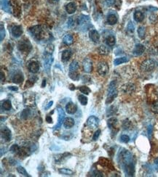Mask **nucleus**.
Returning a JSON list of instances; mask_svg holds the SVG:
<instances>
[{
	"label": "nucleus",
	"mask_w": 158,
	"mask_h": 177,
	"mask_svg": "<svg viewBox=\"0 0 158 177\" xmlns=\"http://www.w3.org/2000/svg\"><path fill=\"white\" fill-rule=\"evenodd\" d=\"M118 162L125 176H133L135 174V161L131 153L122 149L118 154Z\"/></svg>",
	"instance_id": "nucleus-1"
},
{
	"label": "nucleus",
	"mask_w": 158,
	"mask_h": 177,
	"mask_svg": "<svg viewBox=\"0 0 158 177\" xmlns=\"http://www.w3.org/2000/svg\"><path fill=\"white\" fill-rule=\"evenodd\" d=\"M118 94V89H117V82L116 81H111L109 84V88H108L107 97H106V104H110L112 103L114 99L117 97Z\"/></svg>",
	"instance_id": "nucleus-2"
},
{
	"label": "nucleus",
	"mask_w": 158,
	"mask_h": 177,
	"mask_svg": "<svg viewBox=\"0 0 158 177\" xmlns=\"http://www.w3.org/2000/svg\"><path fill=\"white\" fill-rule=\"evenodd\" d=\"M31 34L32 36H34V39H37V40H41L45 36V33H44V29L41 26H34L29 29Z\"/></svg>",
	"instance_id": "nucleus-3"
},
{
	"label": "nucleus",
	"mask_w": 158,
	"mask_h": 177,
	"mask_svg": "<svg viewBox=\"0 0 158 177\" xmlns=\"http://www.w3.org/2000/svg\"><path fill=\"white\" fill-rule=\"evenodd\" d=\"M18 49L23 53L29 54L32 49V46L29 39H23L18 42Z\"/></svg>",
	"instance_id": "nucleus-4"
},
{
	"label": "nucleus",
	"mask_w": 158,
	"mask_h": 177,
	"mask_svg": "<svg viewBox=\"0 0 158 177\" xmlns=\"http://www.w3.org/2000/svg\"><path fill=\"white\" fill-rule=\"evenodd\" d=\"M52 62H53V57L52 54L45 52V53L44 54V68L47 73H50Z\"/></svg>",
	"instance_id": "nucleus-5"
},
{
	"label": "nucleus",
	"mask_w": 158,
	"mask_h": 177,
	"mask_svg": "<svg viewBox=\"0 0 158 177\" xmlns=\"http://www.w3.org/2000/svg\"><path fill=\"white\" fill-rule=\"evenodd\" d=\"M155 67V62L152 59H147L144 60L141 64V69L142 71L149 72L152 71Z\"/></svg>",
	"instance_id": "nucleus-6"
},
{
	"label": "nucleus",
	"mask_w": 158,
	"mask_h": 177,
	"mask_svg": "<svg viewBox=\"0 0 158 177\" xmlns=\"http://www.w3.org/2000/svg\"><path fill=\"white\" fill-rule=\"evenodd\" d=\"M57 111H58V124L55 126L54 127V129H58L61 127L62 126V124H64V121L65 120V112L63 110L62 107H57Z\"/></svg>",
	"instance_id": "nucleus-7"
},
{
	"label": "nucleus",
	"mask_w": 158,
	"mask_h": 177,
	"mask_svg": "<svg viewBox=\"0 0 158 177\" xmlns=\"http://www.w3.org/2000/svg\"><path fill=\"white\" fill-rule=\"evenodd\" d=\"M109 65H108L107 63L106 62H100L98 63V67H97V71H98V74L101 76H105L109 73Z\"/></svg>",
	"instance_id": "nucleus-8"
},
{
	"label": "nucleus",
	"mask_w": 158,
	"mask_h": 177,
	"mask_svg": "<svg viewBox=\"0 0 158 177\" xmlns=\"http://www.w3.org/2000/svg\"><path fill=\"white\" fill-rule=\"evenodd\" d=\"M99 124V119L97 117H96L95 115H91L88 118L86 122V125L88 126L89 128L94 129L98 126Z\"/></svg>",
	"instance_id": "nucleus-9"
},
{
	"label": "nucleus",
	"mask_w": 158,
	"mask_h": 177,
	"mask_svg": "<svg viewBox=\"0 0 158 177\" xmlns=\"http://www.w3.org/2000/svg\"><path fill=\"white\" fill-rule=\"evenodd\" d=\"M1 137L5 141H10L11 140V131L7 127H3L1 129Z\"/></svg>",
	"instance_id": "nucleus-10"
},
{
	"label": "nucleus",
	"mask_w": 158,
	"mask_h": 177,
	"mask_svg": "<svg viewBox=\"0 0 158 177\" xmlns=\"http://www.w3.org/2000/svg\"><path fill=\"white\" fill-rule=\"evenodd\" d=\"M82 65H83L84 71H85V73H91L92 69H93V63H92L90 59L88 58V57L84 59Z\"/></svg>",
	"instance_id": "nucleus-11"
},
{
	"label": "nucleus",
	"mask_w": 158,
	"mask_h": 177,
	"mask_svg": "<svg viewBox=\"0 0 158 177\" xmlns=\"http://www.w3.org/2000/svg\"><path fill=\"white\" fill-rule=\"evenodd\" d=\"M90 23V18L89 16H85V15H82L77 19V24L82 27V28H85V26Z\"/></svg>",
	"instance_id": "nucleus-12"
},
{
	"label": "nucleus",
	"mask_w": 158,
	"mask_h": 177,
	"mask_svg": "<svg viewBox=\"0 0 158 177\" xmlns=\"http://www.w3.org/2000/svg\"><path fill=\"white\" fill-rule=\"evenodd\" d=\"M121 89L125 94H132L135 91V86L133 84L127 83L124 84L123 86L121 87Z\"/></svg>",
	"instance_id": "nucleus-13"
},
{
	"label": "nucleus",
	"mask_w": 158,
	"mask_h": 177,
	"mask_svg": "<svg viewBox=\"0 0 158 177\" xmlns=\"http://www.w3.org/2000/svg\"><path fill=\"white\" fill-rule=\"evenodd\" d=\"M145 51V47L141 44H138L135 46L133 50V54L135 56H140Z\"/></svg>",
	"instance_id": "nucleus-14"
},
{
	"label": "nucleus",
	"mask_w": 158,
	"mask_h": 177,
	"mask_svg": "<svg viewBox=\"0 0 158 177\" xmlns=\"http://www.w3.org/2000/svg\"><path fill=\"white\" fill-rule=\"evenodd\" d=\"M28 69L32 73H37L39 70V63L36 61H31L28 64Z\"/></svg>",
	"instance_id": "nucleus-15"
},
{
	"label": "nucleus",
	"mask_w": 158,
	"mask_h": 177,
	"mask_svg": "<svg viewBox=\"0 0 158 177\" xmlns=\"http://www.w3.org/2000/svg\"><path fill=\"white\" fill-rule=\"evenodd\" d=\"M23 34V30L21 26H15L12 28V34L14 37L18 38L21 36Z\"/></svg>",
	"instance_id": "nucleus-16"
},
{
	"label": "nucleus",
	"mask_w": 158,
	"mask_h": 177,
	"mask_svg": "<svg viewBox=\"0 0 158 177\" xmlns=\"http://www.w3.org/2000/svg\"><path fill=\"white\" fill-rule=\"evenodd\" d=\"M89 36H90V39L93 41V42L97 43L99 41L100 39L99 33L96 31V30L94 29L90 30V32H89Z\"/></svg>",
	"instance_id": "nucleus-17"
},
{
	"label": "nucleus",
	"mask_w": 158,
	"mask_h": 177,
	"mask_svg": "<svg viewBox=\"0 0 158 177\" xmlns=\"http://www.w3.org/2000/svg\"><path fill=\"white\" fill-rule=\"evenodd\" d=\"M71 155H72V154L69 153H63V154L57 155L55 157V162H56V163H61L64 162V160L68 158V156Z\"/></svg>",
	"instance_id": "nucleus-18"
},
{
	"label": "nucleus",
	"mask_w": 158,
	"mask_h": 177,
	"mask_svg": "<svg viewBox=\"0 0 158 177\" xmlns=\"http://www.w3.org/2000/svg\"><path fill=\"white\" fill-rule=\"evenodd\" d=\"M66 10L68 14H74L77 10V5L75 2H69L66 5Z\"/></svg>",
	"instance_id": "nucleus-19"
},
{
	"label": "nucleus",
	"mask_w": 158,
	"mask_h": 177,
	"mask_svg": "<svg viewBox=\"0 0 158 177\" xmlns=\"http://www.w3.org/2000/svg\"><path fill=\"white\" fill-rule=\"evenodd\" d=\"M77 111V106L73 103H68L66 105V111L68 114H74Z\"/></svg>",
	"instance_id": "nucleus-20"
},
{
	"label": "nucleus",
	"mask_w": 158,
	"mask_h": 177,
	"mask_svg": "<svg viewBox=\"0 0 158 177\" xmlns=\"http://www.w3.org/2000/svg\"><path fill=\"white\" fill-rule=\"evenodd\" d=\"M1 7L3 10L8 13H11V8H10V5L9 4L8 0H1Z\"/></svg>",
	"instance_id": "nucleus-21"
},
{
	"label": "nucleus",
	"mask_w": 158,
	"mask_h": 177,
	"mask_svg": "<svg viewBox=\"0 0 158 177\" xmlns=\"http://www.w3.org/2000/svg\"><path fill=\"white\" fill-rule=\"evenodd\" d=\"M118 16L115 15V14H114V13H110V14H109L107 16V23H109V25H114L117 23V22H118Z\"/></svg>",
	"instance_id": "nucleus-22"
},
{
	"label": "nucleus",
	"mask_w": 158,
	"mask_h": 177,
	"mask_svg": "<svg viewBox=\"0 0 158 177\" xmlns=\"http://www.w3.org/2000/svg\"><path fill=\"white\" fill-rule=\"evenodd\" d=\"M23 79H24V78H23V76L21 73H15V74L13 76V78H12L13 82L15 84L22 83L23 81Z\"/></svg>",
	"instance_id": "nucleus-23"
},
{
	"label": "nucleus",
	"mask_w": 158,
	"mask_h": 177,
	"mask_svg": "<svg viewBox=\"0 0 158 177\" xmlns=\"http://www.w3.org/2000/svg\"><path fill=\"white\" fill-rule=\"evenodd\" d=\"M74 120L72 118H65L64 121V126L65 127V128L68 129V128H71L74 126Z\"/></svg>",
	"instance_id": "nucleus-24"
},
{
	"label": "nucleus",
	"mask_w": 158,
	"mask_h": 177,
	"mask_svg": "<svg viewBox=\"0 0 158 177\" xmlns=\"http://www.w3.org/2000/svg\"><path fill=\"white\" fill-rule=\"evenodd\" d=\"M133 18L137 23H141L144 19V15L141 11H135L133 14Z\"/></svg>",
	"instance_id": "nucleus-25"
},
{
	"label": "nucleus",
	"mask_w": 158,
	"mask_h": 177,
	"mask_svg": "<svg viewBox=\"0 0 158 177\" xmlns=\"http://www.w3.org/2000/svg\"><path fill=\"white\" fill-rule=\"evenodd\" d=\"M72 55V51L69 50V49H66V50H64V52H62L61 59H62L63 61L66 62V61H68V60L71 58Z\"/></svg>",
	"instance_id": "nucleus-26"
},
{
	"label": "nucleus",
	"mask_w": 158,
	"mask_h": 177,
	"mask_svg": "<svg viewBox=\"0 0 158 177\" xmlns=\"http://www.w3.org/2000/svg\"><path fill=\"white\" fill-rule=\"evenodd\" d=\"M98 52L101 55H108L110 52V50H109V47H106V46L101 45L98 47Z\"/></svg>",
	"instance_id": "nucleus-27"
},
{
	"label": "nucleus",
	"mask_w": 158,
	"mask_h": 177,
	"mask_svg": "<svg viewBox=\"0 0 158 177\" xmlns=\"http://www.w3.org/2000/svg\"><path fill=\"white\" fill-rule=\"evenodd\" d=\"M73 41H74L73 36L70 34L66 35L64 37V39H63V42H64V44H65L67 46H69L71 45V44H73Z\"/></svg>",
	"instance_id": "nucleus-28"
},
{
	"label": "nucleus",
	"mask_w": 158,
	"mask_h": 177,
	"mask_svg": "<svg viewBox=\"0 0 158 177\" xmlns=\"http://www.w3.org/2000/svg\"><path fill=\"white\" fill-rule=\"evenodd\" d=\"M115 43H116V39L114 36L110 35V36L106 37V44L107 46H109V47H113V46H114Z\"/></svg>",
	"instance_id": "nucleus-29"
},
{
	"label": "nucleus",
	"mask_w": 158,
	"mask_h": 177,
	"mask_svg": "<svg viewBox=\"0 0 158 177\" xmlns=\"http://www.w3.org/2000/svg\"><path fill=\"white\" fill-rule=\"evenodd\" d=\"M117 124H118V119L114 117L111 118H109V120H107L108 127H109L110 129L114 128V127H115V126L117 125Z\"/></svg>",
	"instance_id": "nucleus-30"
},
{
	"label": "nucleus",
	"mask_w": 158,
	"mask_h": 177,
	"mask_svg": "<svg viewBox=\"0 0 158 177\" xmlns=\"http://www.w3.org/2000/svg\"><path fill=\"white\" fill-rule=\"evenodd\" d=\"M80 68V65H79L78 62L74 60L72 63L70 64L69 66V71L70 72H77V70Z\"/></svg>",
	"instance_id": "nucleus-31"
},
{
	"label": "nucleus",
	"mask_w": 158,
	"mask_h": 177,
	"mask_svg": "<svg viewBox=\"0 0 158 177\" xmlns=\"http://www.w3.org/2000/svg\"><path fill=\"white\" fill-rule=\"evenodd\" d=\"M128 61V59L126 57H118V58H116L114 60V65H119L120 64L125 63H127Z\"/></svg>",
	"instance_id": "nucleus-32"
},
{
	"label": "nucleus",
	"mask_w": 158,
	"mask_h": 177,
	"mask_svg": "<svg viewBox=\"0 0 158 177\" xmlns=\"http://www.w3.org/2000/svg\"><path fill=\"white\" fill-rule=\"evenodd\" d=\"M137 32H138V35H139V37L140 39H144L146 35V28L144 26H139Z\"/></svg>",
	"instance_id": "nucleus-33"
},
{
	"label": "nucleus",
	"mask_w": 158,
	"mask_h": 177,
	"mask_svg": "<svg viewBox=\"0 0 158 177\" xmlns=\"http://www.w3.org/2000/svg\"><path fill=\"white\" fill-rule=\"evenodd\" d=\"M58 172L60 174H64V175H68V176H72L74 175V172L68 168H62L58 169Z\"/></svg>",
	"instance_id": "nucleus-34"
},
{
	"label": "nucleus",
	"mask_w": 158,
	"mask_h": 177,
	"mask_svg": "<svg viewBox=\"0 0 158 177\" xmlns=\"http://www.w3.org/2000/svg\"><path fill=\"white\" fill-rule=\"evenodd\" d=\"M68 76L72 80L74 81H78L80 79V74L78 72H68Z\"/></svg>",
	"instance_id": "nucleus-35"
},
{
	"label": "nucleus",
	"mask_w": 158,
	"mask_h": 177,
	"mask_svg": "<svg viewBox=\"0 0 158 177\" xmlns=\"http://www.w3.org/2000/svg\"><path fill=\"white\" fill-rule=\"evenodd\" d=\"M12 107L11 102H10L9 99H6L5 101H4L3 103H2V108L5 110V111H10Z\"/></svg>",
	"instance_id": "nucleus-36"
},
{
	"label": "nucleus",
	"mask_w": 158,
	"mask_h": 177,
	"mask_svg": "<svg viewBox=\"0 0 158 177\" xmlns=\"http://www.w3.org/2000/svg\"><path fill=\"white\" fill-rule=\"evenodd\" d=\"M118 112V109L117 107H114V106H111L107 110V112H106V115L107 116H111V115H114V114H116V113Z\"/></svg>",
	"instance_id": "nucleus-37"
},
{
	"label": "nucleus",
	"mask_w": 158,
	"mask_h": 177,
	"mask_svg": "<svg viewBox=\"0 0 158 177\" xmlns=\"http://www.w3.org/2000/svg\"><path fill=\"white\" fill-rule=\"evenodd\" d=\"M78 99L80 101V103H81L82 105H86L88 104V97H87L85 95H83V94H81L80 96L78 97Z\"/></svg>",
	"instance_id": "nucleus-38"
},
{
	"label": "nucleus",
	"mask_w": 158,
	"mask_h": 177,
	"mask_svg": "<svg viewBox=\"0 0 158 177\" xmlns=\"http://www.w3.org/2000/svg\"><path fill=\"white\" fill-rule=\"evenodd\" d=\"M134 31H135V26L133 23L132 21H129L127 25V31L128 34H133L134 33Z\"/></svg>",
	"instance_id": "nucleus-39"
},
{
	"label": "nucleus",
	"mask_w": 158,
	"mask_h": 177,
	"mask_svg": "<svg viewBox=\"0 0 158 177\" xmlns=\"http://www.w3.org/2000/svg\"><path fill=\"white\" fill-rule=\"evenodd\" d=\"M37 81L36 77H32V78H29L28 81H26V84H25V88H30L34 84L35 81Z\"/></svg>",
	"instance_id": "nucleus-40"
},
{
	"label": "nucleus",
	"mask_w": 158,
	"mask_h": 177,
	"mask_svg": "<svg viewBox=\"0 0 158 177\" xmlns=\"http://www.w3.org/2000/svg\"><path fill=\"white\" fill-rule=\"evenodd\" d=\"M31 115V111L29 109H24L21 113V117L23 119H27Z\"/></svg>",
	"instance_id": "nucleus-41"
},
{
	"label": "nucleus",
	"mask_w": 158,
	"mask_h": 177,
	"mask_svg": "<svg viewBox=\"0 0 158 177\" xmlns=\"http://www.w3.org/2000/svg\"><path fill=\"white\" fill-rule=\"evenodd\" d=\"M79 89H80V91H81L82 93H83V94H86V95H88V94H89L91 92V90L90 89V88L88 87V86H80V87L79 88Z\"/></svg>",
	"instance_id": "nucleus-42"
},
{
	"label": "nucleus",
	"mask_w": 158,
	"mask_h": 177,
	"mask_svg": "<svg viewBox=\"0 0 158 177\" xmlns=\"http://www.w3.org/2000/svg\"><path fill=\"white\" fill-rule=\"evenodd\" d=\"M17 171H18L19 174L24 176L30 177V175L28 174V173H27V171H26V169H25L23 167H22V166H18V167L17 168Z\"/></svg>",
	"instance_id": "nucleus-43"
},
{
	"label": "nucleus",
	"mask_w": 158,
	"mask_h": 177,
	"mask_svg": "<svg viewBox=\"0 0 158 177\" xmlns=\"http://www.w3.org/2000/svg\"><path fill=\"white\" fill-rule=\"evenodd\" d=\"M5 37V27H4L3 23H1V28H0V40L1 41L4 40Z\"/></svg>",
	"instance_id": "nucleus-44"
},
{
	"label": "nucleus",
	"mask_w": 158,
	"mask_h": 177,
	"mask_svg": "<svg viewBox=\"0 0 158 177\" xmlns=\"http://www.w3.org/2000/svg\"><path fill=\"white\" fill-rule=\"evenodd\" d=\"M20 149H21V147L18 145H13L10 147V151L13 153H15V154L18 155L20 151Z\"/></svg>",
	"instance_id": "nucleus-45"
},
{
	"label": "nucleus",
	"mask_w": 158,
	"mask_h": 177,
	"mask_svg": "<svg viewBox=\"0 0 158 177\" xmlns=\"http://www.w3.org/2000/svg\"><path fill=\"white\" fill-rule=\"evenodd\" d=\"M152 111L155 113L158 114V100L155 101L152 105Z\"/></svg>",
	"instance_id": "nucleus-46"
},
{
	"label": "nucleus",
	"mask_w": 158,
	"mask_h": 177,
	"mask_svg": "<svg viewBox=\"0 0 158 177\" xmlns=\"http://www.w3.org/2000/svg\"><path fill=\"white\" fill-rule=\"evenodd\" d=\"M120 139L121 141L124 143H127L129 141H130V137L127 136V135H122L120 137Z\"/></svg>",
	"instance_id": "nucleus-47"
},
{
	"label": "nucleus",
	"mask_w": 158,
	"mask_h": 177,
	"mask_svg": "<svg viewBox=\"0 0 158 177\" xmlns=\"http://www.w3.org/2000/svg\"><path fill=\"white\" fill-rule=\"evenodd\" d=\"M100 134H101V130H100V129H98V130H97L96 132H95L94 135H93V141H96V140H97V139H98V137H99Z\"/></svg>",
	"instance_id": "nucleus-48"
},
{
	"label": "nucleus",
	"mask_w": 158,
	"mask_h": 177,
	"mask_svg": "<svg viewBox=\"0 0 158 177\" xmlns=\"http://www.w3.org/2000/svg\"><path fill=\"white\" fill-rule=\"evenodd\" d=\"M92 176H98V177H101L104 176L103 174L101 172H100L99 171H94L93 173H92Z\"/></svg>",
	"instance_id": "nucleus-49"
},
{
	"label": "nucleus",
	"mask_w": 158,
	"mask_h": 177,
	"mask_svg": "<svg viewBox=\"0 0 158 177\" xmlns=\"http://www.w3.org/2000/svg\"><path fill=\"white\" fill-rule=\"evenodd\" d=\"M105 1H106V3L108 6L111 7L115 5L117 0H105Z\"/></svg>",
	"instance_id": "nucleus-50"
},
{
	"label": "nucleus",
	"mask_w": 158,
	"mask_h": 177,
	"mask_svg": "<svg viewBox=\"0 0 158 177\" xmlns=\"http://www.w3.org/2000/svg\"><path fill=\"white\" fill-rule=\"evenodd\" d=\"M130 126V122L128 120H125L123 122V128L124 129H127Z\"/></svg>",
	"instance_id": "nucleus-51"
},
{
	"label": "nucleus",
	"mask_w": 158,
	"mask_h": 177,
	"mask_svg": "<svg viewBox=\"0 0 158 177\" xmlns=\"http://www.w3.org/2000/svg\"><path fill=\"white\" fill-rule=\"evenodd\" d=\"M74 20L73 18L71 17V18L68 20V21H67V26H68V27H72L74 25Z\"/></svg>",
	"instance_id": "nucleus-52"
},
{
	"label": "nucleus",
	"mask_w": 158,
	"mask_h": 177,
	"mask_svg": "<svg viewBox=\"0 0 158 177\" xmlns=\"http://www.w3.org/2000/svg\"><path fill=\"white\" fill-rule=\"evenodd\" d=\"M152 126L150 125V126H149V127H148V135H149V137H151V136H152Z\"/></svg>",
	"instance_id": "nucleus-53"
},
{
	"label": "nucleus",
	"mask_w": 158,
	"mask_h": 177,
	"mask_svg": "<svg viewBox=\"0 0 158 177\" xmlns=\"http://www.w3.org/2000/svg\"><path fill=\"white\" fill-rule=\"evenodd\" d=\"M46 121H47L48 124H52V118H51L50 115H47V117H46Z\"/></svg>",
	"instance_id": "nucleus-54"
},
{
	"label": "nucleus",
	"mask_w": 158,
	"mask_h": 177,
	"mask_svg": "<svg viewBox=\"0 0 158 177\" xmlns=\"http://www.w3.org/2000/svg\"><path fill=\"white\" fill-rule=\"evenodd\" d=\"M8 89L10 90H11V91H18V88L17 87V86H9Z\"/></svg>",
	"instance_id": "nucleus-55"
},
{
	"label": "nucleus",
	"mask_w": 158,
	"mask_h": 177,
	"mask_svg": "<svg viewBox=\"0 0 158 177\" xmlns=\"http://www.w3.org/2000/svg\"><path fill=\"white\" fill-rule=\"evenodd\" d=\"M0 75H1V76H0V78H1V81H2V82H3V81H5V74L3 73V72L1 71V73H0Z\"/></svg>",
	"instance_id": "nucleus-56"
},
{
	"label": "nucleus",
	"mask_w": 158,
	"mask_h": 177,
	"mask_svg": "<svg viewBox=\"0 0 158 177\" xmlns=\"http://www.w3.org/2000/svg\"><path fill=\"white\" fill-rule=\"evenodd\" d=\"M52 104H53V102H52V101H50V103H48V104H47V105L45 107V109H46V110H47V109H49L50 107L52 105Z\"/></svg>",
	"instance_id": "nucleus-57"
},
{
	"label": "nucleus",
	"mask_w": 158,
	"mask_h": 177,
	"mask_svg": "<svg viewBox=\"0 0 158 177\" xmlns=\"http://www.w3.org/2000/svg\"><path fill=\"white\" fill-rule=\"evenodd\" d=\"M69 86H71V87H69V89H71V90H74L75 89L74 85L70 84V85H69Z\"/></svg>",
	"instance_id": "nucleus-58"
},
{
	"label": "nucleus",
	"mask_w": 158,
	"mask_h": 177,
	"mask_svg": "<svg viewBox=\"0 0 158 177\" xmlns=\"http://www.w3.org/2000/svg\"><path fill=\"white\" fill-rule=\"evenodd\" d=\"M45 84H46V80L44 79L42 81V87H44Z\"/></svg>",
	"instance_id": "nucleus-59"
},
{
	"label": "nucleus",
	"mask_w": 158,
	"mask_h": 177,
	"mask_svg": "<svg viewBox=\"0 0 158 177\" xmlns=\"http://www.w3.org/2000/svg\"><path fill=\"white\" fill-rule=\"evenodd\" d=\"M155 164L158 167V158H157V159L155 160Z\"/></svg>",
	"instance_id": "nucleus-60"
},
{
	"label": "nucleus",
	"mask_w": 158,
	"mask_h": 177,
	"mask_svg": "<svg viewBox=\"0 0 158 177\" xmlns=\"http://www.w3.org/2000/svg\"><path fill=\"white\" fill-rule=\"evenodd\" d=\"M53 1H54V2H58L59 0H53Z\"/></svg>",
	"instance_id": "nucleus-61"
}]
</instances>
